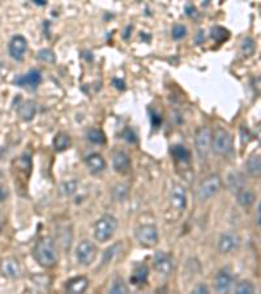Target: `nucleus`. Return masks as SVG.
Masks as SVG:
<instances>
[{"mask_svg": "<svg viewBox=\"0 0 261 294\" xmlns=\"http://www.w3.org/2000/svg\"><path fill=\"white\" fill-rule=\"evenodd\" d=\"M256 137L261 141V124H259L256 127Z\"/></svg>", "mask_w": 261, "mask_h": 294, "instance_id": "33", "label": "nucleus"}, {"mask_svg": "<svg viewBox=\"0 0 261 294\" xmlns=\"http://www.w3.org/2000/svg\"><path fill=\"white\" fill-rule=\"evenodd\" d=\"M38 59L42 60V62H47V63H52L55 60V55L51 50H47V49H43L38 52Z\"/></svg>", "mask_w": 261, "mask_h": 294, "instance_id": "27", "label": "nucleus"}, {"mask_svg": "<svg viewBox=\"0 0 261 294\" xmlns=\"http://www.w3.org/2000/svg\"><path fill=\"white\" fill-rule=\"evenodd\" d=\"M97 258V247L92 241L84 239L76 247V260L78 264L90 265Z\"/></svg>", "mask_w": 261, "mask_h": 294, "instance_id": "6", "label": "nucleus"}, {"mask_svg": "<svg viewBox=\"0 0 261 294\" xmlns=\"http://www.w3.org/2000/svg\"><path fill=\"white\" fill-rule=\"evenodd\" d=\"M148 275H149V268L145 264L137 265L136 268L133 269L131 277H129V281L133 285H140V284H144L146 281Z\"/></svg>", "mask_w": 261, "mask_h": 294, "instance_id": "18", "label": "nucleus"}, {"mask_svg": "<svg viewBox=\"0 0 261 294\" xmlns=\"http://www.w3.org/2000/svg\"><path fill=\"white\" fill-rule=\"evenodd\" d=\"M8 196V192H7V190H5L4 187H1L0 186V201L5 200V197Z\"/></svg>", "mask_w": 261, "mask_h": 294, "instance_id": "32", "label": "nucleus"}, {"mask_svg": "<svg viewBox=\"0 0 261 294\" xmlns=\"http://www.w3.org/2000/svg\"><path fill=\"white\" fill-rule=\"evenodd\" d=\"M236 199H238V203L242 207L247 208V207H251L255 203L256 196H255L252 190H249V188H240V190L236 191Z\"/></svg>", "mask_w": 261, "mask_h": 294, "instance_id": "20", "label": "nucleus"}, {"mask_svg": "<svg viewBox=\"0 0 261 294\" xmlns=\"http://www.w3.org/2000/svg\"><path fill=\"white\" fill-rule=\"evenodd\" d=\"M136 238L142 246L153 247L158 242V230L153 225H141L136 229Z\"/></svg>", "mask_w": 261, "mask_h": 294, "instance_id": "7", "label": "nucleus"}, {"mask_svg": "<svg viewBox=\"0 0 261 294\" xmlns=\"http://www.w3.org/2000/svg\"><path fill=\"white\" fill-rule=\"evenodd\" d=\"M247 173L253 178L261 177V157L260 156H251L247 160Z\"/></svg>", "mask_w": 261, "mask_h": 294, "instance_id": "21", "label": "nucleus"}, {"mask_svg": "<svg viewBox=\"0 0 261 294\" xmlns=\"http://www.w3.org/2000/svg\"><path fill=\"white\" fill-rule=\"evenodd\" d=\"M41 80H42L41 72L37 71V69H30L26 75L16 77L15 79V84L18 86H25L28 89L33 90L41 84Z\"/></svg>", "mask_w": 261, "mask_h": 294, "instance_id": "10", "label": "nucleus"}, {"mask_svg": "<svg viewBox=\"0 0 261 294\" xmlns=\"http://www.w3.org/2000/svg\"><path fill=\"white\" fill-rule=\"evenodd\" d=\"M35 4H39V5H43L45 4V1H34Z\"/></svg>", "mask_w": 261, "mask_h": 294, "instance_id": "35", "label": "nucleus"}, {"mask_svg": "<svg viewBox=\"0 0 261 294\" xmlns=\"http://www.w3.org/2000/svg\"><path fill=\"white\" fill-rule=\"evenodd\" d=\"M69 145H71V137L69 135L64 132H60L58 133L54 139V147H55V149L58 152H63L67 148H69Z\"/></svg>", "mask_w": 261, "mask_h": 294, "instance_id": "22", "label": "nucleus"}, {"mask_svg": "<svg viewBox=\"0 0 261 294\" xmlns=\"http://www.w3.org/2000/svg\"><path fill=\"white\" fill-rule=\"evenodd\" d=\"M239 246V238L234 233H225L218 241V250L221 254H230Z\"/></svg>", "mask_w": 261, "mask_h": 294, "instance_id": "15", "label": "nucleus"}, {"mask_svg": "<svg viewBox=\"0 0 261 294\" xmlns=\"http://www.w3.org/2000/svg\"><path fill=\"white\" fill-rule=\"evenodd\" d=\"M235 294H255V288L249 281H240L235 288Z\"/></svg>", "mask_w": 261, "mask_h": 294, "instance_id": "26", "label": "nucleus"}, {"mask_svg": "<svg viewBox=\"0 0 261 294\" xmlns=\"http://www.w3.org/2000/svg\"><path fill=\"white\" fill-rule=\"evenodd\" d=\"M88 139L92 143H94V144H103L105 140H106V137H105L102 131L95 130V128H92L89 132H88Z\"/></svg>", "mask_w": 261, "mask_h": 294, "instance_id": "25", "label": "nucleus"}, {"mask_svg": "<svg viewBox=\"0 0 261 294\" xmlns=\"http://www.w3.org/2000/svg\"><path fill=\"white\" fill-rule=\"evenodd\" d=\"M89 285L88 278L84 276L75 277L67 282V290L69 294H82Z\"/></svg>", "mask_w": 261, "mask_h": 294, "instance_id": "17", "label": "nucleus"}, {"mask_svg": "<svg viewBox=\"0 0 261 294\" xmlns=\"http://www.w3.org/2000/svg\"><path fill=\"white\" fill-rule=\"evenodd\" d=\"M0 272L8 278H18L21 276V267H20L17 259L5 258L0 263Z\"/></svg>", "mask_w": 261, "mask_h": 294, "instance_id": "13", "label": "nucleus"}, {"mask_svg": "<svg viewBox=\"0 0 261 294\" xmlns=\"http://www.w3.org/2000/svg\"><path fill=\"white\" fill-rule=\"evenodd\" d=\"M37 114V105L34 101H25L18 107V115L24 120H31Z\"/></svg>", "mask_w": 261, "mask_h": 294, "instance_id": "19", "label": "nucleus"}, {"mask_svg": "<svg viewBox=\"0 0 261 294\" xmlns=\"http://www.w3.org/2000/svg\"><path fill=\"white\" fill-rule=\"evenodd\" d=\"M118 221L111 214H105L94 225V238L101 243H105L112 238L115 234Z\"/></svg>", "mask_w": 261, "mask_h": 294, "instance_id": "2", "label": "nucleus"}, {"mask_svg": "<svg viewBox=\"0 0 261 294\" xmlns=\"http://www.w3.org/2000/svg\"><path fill=\"white\" fill-rule=\"evenodd\" d=\"M34 258L37 263L45 268H50L56 264L58 252H56L55 243L50 237H45L37 243L34 248Z\"/></svg>", "mask_w": 261, "mask_h": 294, "instance_id": "1", "label": "nucleus"}, {"mask_svg": "<svg viewBox=\"0 0 261 294\" xmlns=\"http://www.w3.org/2000/svg\"><path fill=\"white\" fill-rule=\"evenodd\" d=\"M212 148L219 156H227L232 152V136L231 133L222 127L214 130L212 139Z\"/></svg>", "mask_w": 261, "mask_h": 294, "instance_id": "3", "label": "nucleus"}, {"mask_svg": "<svg viewBox=\"0 0 261 294\" xmlns=\"http://www.w3.org/2000/svg\"><path fill=\"white\" fill-rule=\"evenodd\" d=\"M76 186H77V183H76L75 180H69V182L63 183L61 190H63V192H64L65 195H72L73 192L76 191Z\"/></svg>", "mask_w": 261, "mask_h": 294, "instance_id": "29", "label": "nucleus"}, {"mask_svg": "<svg viewBox=\"0 0 261 294\" xmlns=\"http://www.w3.org/2000/svg\"><path fill=\"white\" fill-rule=\"evenodd\" d=\"M221 184H222V179L218 174L208 175L205 179H202L201 183L199 186V190H197L199 199L201 201L209 200L210 197H213L219 191Z\"/></svg>", "mask_w": 261, "mask_h": 294, "instance_id": "4", "label": "nucleus"}, {"mask_svg": "<svg viewBox=\"0 0 261 294\" xmlns=\"http://www.w3.org/2000/svg\"><path fill=\"white\" fill-rule=\"evenodd\" d=\"M86 166L89 167V170L94 174L102 173L106 169V161L105 158L98 153H93L86 157Z\"/></svg>", "mask_w": 261, "mask_h": 294, "instance_id": "16", "label": "nucleus"}, {"mask_svg": "<svg viewBox=\"0 0 261 294\" xmlns=\"http://www.w3.org/2000/svg\"><path fill=\"white\" fill-rule=\"evenodd\" d=\"M108 294H128V286L122 278H116L110 286Z\"/></svg>", "mask_w": 261, "mask_h": 294, "instance_id": "24", "label": "nucleus"}, {"mask_svg": "<svg viewBox=\"0 0 261 294\" xmlns=\"http://www.w3.org/2000/svg\"><path fill=\"white\" fill-rule=\"evenodd\" d=\"M257 220H259V224L261 225V204L259 207V213H257Z\"/></svg>", "mask_w": 261, "mask_h": 294, "instance_id": "34", "label": "nucleus"}, {"mask_svg": "<svg viewBox=\"0 0 261 294\" xmlns=\"http://www.w3.org/2000/svg\"><path fill=\"white\" fill-rule=\"evenodd\" d=\"M232 281H234V277H232L231 272L227 268H223L218 271V273L215 275L214 288H215L218 294H227L231 289Z\"/></svg>", "mask_w": 261, "mask_h": 294, "instance_id": "8", "label": "nucleus"}, {"mask_svg": "<svg viewBox=\"0 0 261 294\" xmlns=\"http://www.w3.org/2000/svg\"><path fill=\"white\" fill-rule=\"evenodd\" d=\"M171 154L174 156L176 161L179 162H188L189 161V152L188 149L183 145H175L171 148Z\"/></svg>", "mask_w": 261, "mask_h": 294, "instance_id": "23", "label": "nucleus"}, {"mask_svg": "<svg viewBox=\"0 0 261 294\" xmlns=\"http://www.w3.org/2000/svg\"><path fill=\"white\" fill-rule=\"evenodd\" d=\"M212 139H213V132L209 127L202 126L195 133V147L199 157L201 160H205L208 153L212 148Z\"/></svg>", "mask_w": 261, "mask_h": 294, "instance_id": "5", "label": "nucleus"}, {"mask_svg": "<svg viewBox=\"0 0 261 294\" xmlns=\"http://www.w3.org/2000/svg\"><path fill=\"white\" fill-rule=\"evenodd\" d=\"M170 204L176 211H183L187 207V192L180 184H174L170 191Z\"/></svg>", "mask_w": 261, "mask_h": 294, "instance_id": "12", "label": "nucleus"}, {"mask_svg": "<svg viewBox=\"0 0 261 294\" xmlns=\"http://www.w3.org/2000/svg\"><path fill=\"white\" fill-rule=\"evenodd\" d=\"M185 33H187V29H185L183 25H175L172 28V33H171L172 38L175 39L183 38L184 35H185Z\"/></svg>", "mask_w": 261, "mask_h": 294, "instance_id": "28", "label": "nucleus"}, {"mask_svg": "<svg viewBox=\"0 0 261 294\" xmlns=\"http://www.w3.org/2000/svg\"><path fill=\"white\" fill-rule=\"evenodd\" d=\"M242 50H243V52H246L247 55L252 54L253 50H255V43H253L252 39L251 38L244 39L243 45H242Z\"/></svg>", "mask_w": 261, "mask_h": 294, "instance_id": "30", "label": "nucleus"}, {"mask_svg": "<svg viewBox=\"0 0 261 294\" xmlns=\"http://www.w3.org/2000/svg\"><path fill=\"white\" fill-rule=\"evenodd\" d=\"M24 294H30V293H29V292H25V293H24Z\"/></svg>", "mask_w": 261, "mask_h": 294, "instance_id": "36", "label": "nucleus"}, {"mask_svg": "<svg viewBox=\"0 0 261 294\" xmlns=\"http://www.w3.org/2000/svg\"><path fill=\"white\" fill-rule=\"evenodd\" d=\"M153 265H154V269L159 275L167 276L172 269L171 256L169 255L167 252L157 251L154 255V259H153Z\"/></svg>", "mask_w": 261, "mask_h": 294, "instance_id": "9", "label": "nucleus"}, {"mask_svg": "<svg viewBox=\"0 0 261 294\" xmlns=\"http://www.w3.org/2000/svg\"><path fill=\"white\" fill-rule=\"evenodd\" d=\"M112 167L119 174H127L131 170V158L123 150H118L112 156Z\"/></svg>", "mask_w": 261, "mask_h": 294, "instance_id": "14", "label": "nucleus"}, {"mask_svg": "<svg viewBox=\"0 0 261 294\" xmlns=\"http://www.w3.org/2000/svg\"><path fill=\"white\" fill-rule=\"evenodd\" d=\"M191 294H210L209 286L204 284V282H200V284H197V285L193 288Z\"/></svg>", "mask_w": 261, "mask_h": 294, "instance_id": "31", "label": "nucleus"}, {"mask_svg": "<svg viewBox=\"0 0 261 294\" xmlns=\"http://www.w3.org/2000/svg\"><path fill=\"white\" fill-rule=\"evenodd\" d=\"M26 49H28V42H26L25 37H22V35H15L8 45L9 55L15 60H22Z\"/></svg>", "mask_w": 261, "mask_h": 294, "instance_id": "11", "label": "nucleus"}]
</instances>
